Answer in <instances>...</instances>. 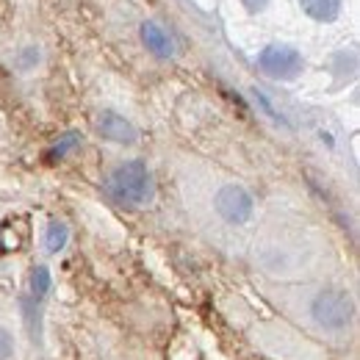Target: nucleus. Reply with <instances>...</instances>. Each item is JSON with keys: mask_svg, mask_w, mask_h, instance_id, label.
<instances>
[{"mask_svg": "<svg viewBox=\"0 0 360 360\" xmlns=\"http://www.w3.org/2000/svg\"><path fill=\"white\" fill-rule=\"evenodd\" d=\"M67 241H70V227H67V222L53 219L45 230V250L50 255H58L67 247Z\"/></svg>", "mask_w": 360, "mask_h": 360, "instance_id": "obj_8", "label": "nucleus"}, {"mask_svg": "<svg viewBox=\"0 0 360 360\" xmlns=\"http://www.w3.org/2000/svg\"><path fill=\"white\" fill-rule=\"evenodd\" d=\"M214 208H217V214L225 219L227 225H247L252 219V214H255V200L244 186L227 183L217 191Z\"/></svg>", "mask_w": 360, "mask_h": 360, "instance_id": "obj_4", "label": "nucleus"}, {"mask_svg": "<svg viewBox=\"0 0 360 360\" xmlns=\"http://www.w3.org/2000/svg\"><path fill=\"white\" fill-rule=\"evenodd\" d=\"M258 70L271 81H297L305 72V58L297 47L271 42L258 53Z\"/></svg>", "mask_w": 360, "mask_h": 360, "instance_id": "obj_3", "label": "nucleus"}, {"mask_svg": "<svg viewBox=\"0 0 360 360\" xmlns=\"http://www.w3.org/2000/svg\"><path fill=\"white\" fill-rule=\"evenodd\" d=\"M14 355V335L0 324V360H8Z\"/></svg>", "mask_w": 360, "mask_h": 360, "instance_id": "obj_11", "label": "nucleus"}, {"mask_svg": "<svg viewBox=\"0 0 360 360\" xmlns=\"http://www.w3.org/2000/svg\"><path fill=\"white\" fill-rule=\"evenodd\" d=\"M139 37H141V45L147 47V53H153L155 58H172L175 56V39L155 20L141 22L139 25Z\"/></svg>", "mask_w": 360, "mask_h": 360, "instance_id": "obj_6", "label": "nucleus"}, {"mask_svg": "<svg viewBox=\"0 0 360 360\" xmlns=\"http://www.w3.org/2000/svg\"><path fill=\"white\" fill-rule=\"evenodd\" d=\"M311 319L321 330H330V333L347 330L355 319V302L344 288H324L311 302Z\"/></svg>", "mask_w": 360, "mask_h": 360, "instance_id": "obj_2", "label": "nucleus"}, {"mask_svg": "<svg viewBox=\"0 0 360 360\" xmlns=\"http://www.w3.org/2000/svg\"><path fill=\"white\" fill-rule=\"evenodd\" d=\"M50 285H53V277H50V269H47V266H37V269L31 271V297H34L37 302L50 291Z\"/></svg>", "mask_w": 360, "mask_h": 360, "instance_id": "obj_10", "label": "nucleus"}, {"mask_svg": "<svg viewBox=\"0 0 360 360\" xmlns=\"http://www.w3.org/2000/svg\"><path fill=\"white\" fill-rule=\"evenodd\" d=\"M300 8L316 22H335L344 11V0H300Z\"/></svg>", "mask_w": 360, "mask_h": 360, "instance_id": "obj_7", "label": "nucleus"}, {"mask_svg": "<svg viewBox=\"0 0 360 360\" xmlns=\"http://www.w3.org/2000/svg\"><path fill=\"white\" fill-rule=\"evenodd\" d=\"M81 134H75V131H70V134H64V136H58L56 141H53V147L47 150V161L50 164H56V161H64L72 150H78L81 147Z\"/></svg>", "mask_w": 360, "mask_h": 360, "instance_id": "obj_9", "label": "nucleus"}, {"mask_svg": "<svg viewBox=\"0 0 360 360\" xmlns=\"http://www.w3.org/2000/svg\"><path fill=\"white\" fill-rule=\"evenodd\" d=\"M105 191L114 202L125 208H144L155 197V180L144 161H125L108 175Z\"/></svg>", "mask_w": 360, "mask_h": 360, "instance_id": "obj_1", "label": "nucleus"}, {"mask_svg": "<svg viewBox=\"0 0 360 360\" xmlns=\"http://www.w3.org/2000/svg\"><path fill=\"white\" fill-rule=\"evenodd\" d=\"M269 3H271V0H241V6H244L250 14H258V11H264Z\"/></svg>", "mask_w": 360, "mask_h": 360, "instance_id": "obj_13", "label": "nucleus"}, {"mask_svg": "<svg viewBox=\"0 0 360 360\" xmlns=\"http://www.w3.org/2000/svg\"><path fill=\"white\" fill-rule=\"evenodd\" d=\"M97 134L103 136L105 141H111V144H134L136 139H139L134 122L125 120L117 111H103L97 117Z\"/></svg>", "mask_w": 360, "mask_h": 360, "instance_id": "obj_5", "label": "nucleus"}, {"mask_svg": "<svg viewBox=\"0 0 360 360\" xmlns=\"http://www.w3.org/2000/svg\"><path fill=\"white\" fill-rule=\"evenodd\" d=\"M37 61H39V50H37V47H28V50H22V56H20L17 64H20L22 70H31Z\"/></svg>", "mask_w": 360, "mask_h": 360, "instance_id": "obj_12", "label": "nucleus"}]
</instances>
